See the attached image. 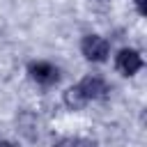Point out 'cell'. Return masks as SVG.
Here are the masks:
<instances>
[{
	"label": "cell",
	"mask_w": 147,
	"mask_h": 147,
	"mask_svg": "<svg viewBox=\"0 0 147 147\" xmlns=\"http://www.w3.org/2000/svg\"><path fill=\"white\" fill-rule=\"evenodd\" d=\"M55 147H94V142L85 138H60Z\"/></svg>",
	"instance_id": "cell-6"
},
{
	"label": "cell",
	"mask_w": 147,
	"mask_h": 147,
	"mask_svg": "<svg viewBox=\"0 0 147 147\" xmlns=\"http://www.w3.org/2000/svg\"><path fill=\"white\" fill-rule=\"evenodd\" d=\"M136 7H138V11L145 16L147 14V0H136Z\"/></svg>",
	"instance_id": "cell-7"
},
{
	"label": "cell",
	"mask_w": 147,
	"mask_h": 147,
	"mask_svg": "<svg viewBox=\"0 0 147 147\" xmlns=\"http://www.w3.org/2000/svg\"><path fill=\"white\" fill-rule=\"evenodd\" d=\"M28 71H30V78L37 80L39 85H53V83H57V78H60L57 67H53L51 62H32V64L28 67Z\"/></svg>",
	"instance_id": "cell-2"
},
{
	"label": "cell",
	"mask_w": 147,
	"mask_h": 147,
	"mask_svg": "<svg viewBox=\"0 0 147 147\" xmlns=\"http://www.w3.org/2000/svg\"><path fill=\"white\" fill-rule=\"evenodd\" d=\"M64 103H67L71 110H78V108H83L87 101L83 99V94H80V92H78V87L74 85V87H69V90L64 92Z\"/></svg>",
	"instance_id": "cell-5"
},
{
	"label": "cell",
	"mask_w": 147,
	"mask_h": 147,
	"mask_svg": "<svg viewBox=\"0 0 147 147\" xmlns=\"http://www.w3.org/2000/svg\"><path fill=\"white\" fill-rule=\"evenodd\" d=\"M0 147H11V145H9L7 140H0Z\"/></svg>",
	"instance_id": "cell-8"
},
{
	"label": "cell",
	"mask_w": 147,
	"mask_h": 147,
	"mask_svg": "<svg viewBox=\"0 0 147 147\" xmlns=\"http://www.w3.org/2000/svg\"><path fill=\"white\" fill-rule=\"evenodd\" d=\"M76 87H78V92L83 94V99H85V101L101 99V96L108 92L106 80H103V78H99V76H87V78H83V80H80Z\"/></svg>",
	"instance_id": "cell-3"
},
{
	"label": "cell",
	"mask_w": 147,
	"mask_h": 147,
	"mask_svg": "<svg viewBox=\"0 0 147 147\" xmlns=\"http://www.w3.org/2000/svg\"><path fill=\"white\" fill-rule=\"evenodd\" d=\"M80 51H83V55H85L90 62H103V60L108 57V53H110V46H108V41H106L103 37H99V34H87V37L83 39V44H80Z\"/></svg>",
	"instance_id": "cell-1"
},
{
	"label": "cell",
	"mask_w": 147,
	"mask_h": 147,
	"mask_svg": "<svg viewBox=\"0 0 147 147\" xmlns=\"http://www.w3.org/2000/svg\"><path fill=\"white\" fill-rule=\"evenodd\" d=\"M142 67V57L138 51L133 48H122L117 53V69L124 74V76H133L138 69Z\"/></svg>",
	"instance_id": "cell-4"
}]
</instances>
